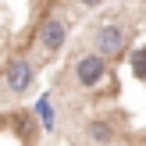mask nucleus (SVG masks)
Returning a JSON list of instances; mask_svg holds the SVG:
<instances>
[{
    "label": "nucleus",
    "instance_id": "f03ea898",
    "mask_svg": "<svg viewBox=\"0 0 146 146\" xmlns=\"http://www.w3.org/2000/svg\"><path fill=\"white\" fill-rule=\"evenodd\" d=\"M36 71H32V61L29 57H11L4 68V86L11 93H29V86H32Z\"/></svg>",
    "mask_w": 146,
    "mask_h": 146
},
{
    "label": "nucleus",
    "instance_id": "f257e3e1",
    "mask_svg": "<svg viewBox=\"0 0 146 146\" xmlns=\"http://www.w3.org/2000/svg\"><path fill=\"white\" fill-rule=\"evenodd\" d=\"M125 32H121L114 21H107V25H100L96 29V36H93V46H96V54L100 57H107V61H114L118 54H125Z\"/></svg>",
    "mask_w": 146,
    "mask_h": 146
},
{
    "label": "nucleus",
    "instance_id": "20e7f679",
    "mask_svg": "<svg viewBox=\"0 0 146 146\" xmlns=\"http://www.w3.org/2000/svg\"><path fill=\"white\" fill-rule=\"evenodd\" d=\"M39 39H43L46 50H61L64 46V21L61 18H46L43 29H39Z\"/></svg>",
    "mask_w": 146,
    "mask_h": 146
},
{
    "label": "nucleus",
    "instance_id": "39448f33",
    "mask_svg": "<svg viewBox=\"0 0 146 146\" xmlns=\"http://www.w3.org/2000/svg\"><path fill=\"white\" fill-rule=\"evenodd\" d=\"M78 4H82V7H100L104 0H78Z\"/></svg>",
    "mask_w": 146,
    "mask_h": 146
},
{
    "label": "nucleus",
    "instance_id": "7ed1b4c3",
    "mask_svg": "<svg viewBox=\"0 0 146 146\" xmlns=\"http://www.w3.org/2000/svg\"><path fill=\"white\" fill-rule=\"evenodd\" d=\"M104 71H107V57H100V54H86L75 61V78L82 86H96L104 78Z\"/></svg>",
    "mask_w": 146,
    "mask_h": 146
}]
</instances>
